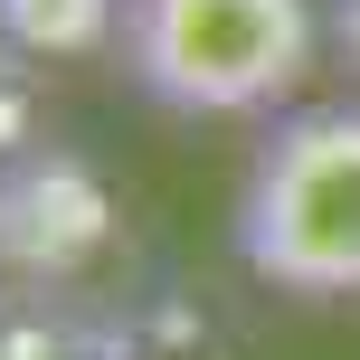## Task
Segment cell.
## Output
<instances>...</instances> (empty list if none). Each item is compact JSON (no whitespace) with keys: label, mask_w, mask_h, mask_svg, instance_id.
Instances as JSON below:
<instances>
[{"label":"cell","mask_w":360,"mask_h":360,"mask_svg":"<svg viewBox=\"0 0 360 360\" xmlns=\"http://www.w3.org/2000/svg\"><path fill=\"white\" fill-rule=\"evenodd\" d=\"M124 38V0H0V48L19 57H86Z\"/></svg>","instance_id":"3957f363"},{"label":"cell","mask_w":360,"mask_h":360,"mask_svg":"<svg viewBox=\"0 0 360 360\" xmlns=\"http://www.w3.org/2000/svg\"><path fill=\"white\" fill-rule=\"evenodd\" d=\"M228 247L266 294L360 304V105H294L237 171Z\"/></svg>","instance_id":"6da1fadb"},{"label":"cell","mask_w":360,"mask_h":360,"mask_svg":"<svg viewBox=\"0 0 360 360\" xmlns=\"http://www.w3.org/2000/svg\"><path fill=\"white\" fill-rule=\"evenodd\" d=\"M323 29H332V48L360 67V0H323Z\"/></svg>","instance_id":"277c9868"},{"label":"cell","mask_w":360,"mask_h":360,"mask_svg":"<svg viewBox=\"0 0 360 360\" xmlns=\"http://www.w3.org/2000/svg\"><path fill=\"white\" fill-rule=\"evenodd\" d=\"M323 48V0H124L133 95L162 114H275Z\"/></svg>","instance_id":"7a4b0ae2"}]
</instances>
